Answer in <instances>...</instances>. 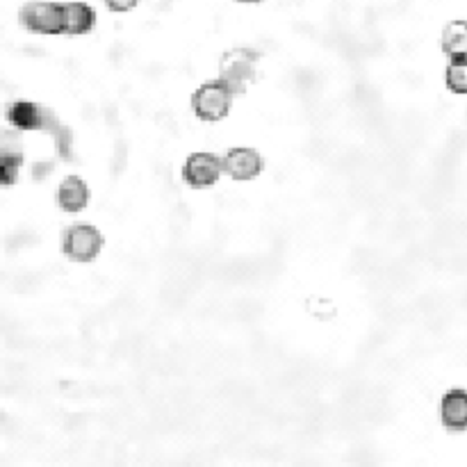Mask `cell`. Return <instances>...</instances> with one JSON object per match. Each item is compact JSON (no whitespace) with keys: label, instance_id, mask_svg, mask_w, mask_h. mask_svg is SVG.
<instances>
[{"label":"cell","instance_id":"obj_15","mask_svg":"<svg viewBox=\"0 0 467 467\" xmlns=\"http://www.w3.org/2000/svg\"><path fill=\"white\" fill-rule=\"evenodd\" d=\"M138 3H139V0H105V5H108L112 12H119V14L135 10V7H138Z\"/></svg>","mask_w":467,"mask_h":467},{"label":"cell","instance_id":"obj_14","mask_svg":"<svg viewBox=\"0 0 467 467\" xmlns=\"http://www.w3.org/2000/svg\"><path fill=\"white\" fill-rule=\"evenodd\" d=\"M52 138H55V142H57V151H60V156H62V157H66V160H69V157H71L73 132L69 130V128L62 126L60 130H57L55 135H52Z\"/></svg>","mask_w":467,"mask_h":467},{"label":"cell","instance_id":"obj_8","mask_svg":"<svg viewBox=\"0 0 467 467\" xmlns=\"http://www.w3.org/2000/svg\"><path fill=\"white\" fill-rule=\"evenodd\" d=\"M57 205L64 213H82L90 205V187L78 176H66L57 187Z\"/></svg>","mask_w":467,"mask_h":467},{"label":"cell","instance_id":"obj_17","mask_svg":"<svg viewBox=\"0 0 467 467\" xmlns=\"http://www.w3.org/2000/svg\"><path fill=\"white\" fill-rule=\"evenodd\" d=\"M237 3H244V5H255V3H262V0H237Z\"/></svg>","mask_w":467,"mask_h":467},{"label":"cell","instance_id":"obj_12","mask_svg":"<svg viewBox=\"0 0 467 467\" xmlns=\"http://www.w3.org/2000/svg\"><path fill=\"white\" fill-rule=\"evenodd\" d=\"M443 51L449 57H467V21H452L444 25Z\"/></svg>","mask_w":467,"mask_h":467},{"label":"cell","instance_id":"obj_10","mask_svg":"<svg viewBox=\"0 0 467 467\" xmlns=\"http://www.w3.org/2000/svg\"><path fill=\"white\" fill-rule=\"evenodd\" d=\"M21 165H24V148H21L19 139H14L7 132L3 139V148H0V183L10 187L19 176Z\"/></svg>","mask_w":467,"mask_h":467},{"label":"cell","instance_id":"obj_13","mask_svg":"<svg viewBox=\"0 0 467 467\" xmlns=\"http://www.w3.org/2000/svg\"><path fill=\"white\" fill-rule=\"evenodd\" d=\"M447 90L453 94H467V57H452L444 73Z\"/></svg>","mask_w":467,"mask_h":467},{"label":"cell","instance_id":"obj_1","mask_svg":"<svg viewBox=\"0 0 467 467\" xmlns=\"http://www.w3.org/2000/svg\"><path fill=\"white\" fill-rule=\"evenodd\" d=\"M258 52L249 51V48H233V51L224 52L222 64H219V78L226 81L237 94H244L258 78Z\"/></svg>","mask_w":467,"mask_h":467},{"label":"cell","instance_id":"obj_16","mask_svg":"<svg viewBox=\"0 0 467 467\" xmlns=\"http://www.w3.org/2000/svg\"><path fill=\"white\" fill-rule=\"evenodd\" d=\"M51 162H46V165H37L34 167V178H43V174H48L51 171Z\"/></svg>","mask_w":467,"mask_h":467},{"label":"cell","instance_id":"obj_11","mask_svg":"<svg viewBox=\"0 0 467 467\" xmlns=\"http://www.w3.org/2000/svg\"><path fill=\"white\" fill-rule=\"evenodd\" d=\"M96 25V10L87 3H64V34H87Z\"/></svg>","mask_w":467,"mask_h":467},{"label":"cell","instance_id":"obj_2","mask_svg":"<svg viewBox=\"0 0 467 467\" xmlns=\"http://www.w3.org/2000/svg\"><path fill=\"white\" fill-rule=\"evenodd\" d=\"M233 99H235V91L226 85V81L217 78V81H208L194 91L192 110L204 121H222L231 112Z\"/></svg>","mask_w":467,"mask_h":467},{"label":"cell","instance_id":"obj_4","mask_svg":"<svg viewBox=\"0 0 467 467\" xmlns=\"http://www.w3.org/2000/svg\"><path fill=\"white\" fill-rule=\"evenodd\" d=\"M100 249H103V235L91 224L69 226L62 237V251L73 262H91V260L99 258Z\"/></svg>","mask_w":467,"mask_h":467},{"label":"cell","instance_id":"obj_3","mask_svg":"<svg viewBox=\"0 0 467 467\" xmlns=\"http://www.w3.org/2000/svg\"><path fill=\"white\" fill-rule=\"evenodd\" d=\"M5 117L14 130H39L55 135L62 128L60 119H57V114L52 110L42 108V105L33 103V100H14L7 108Z\"/></svg>","mask_w":467,"mask_h":467},{"label":"cell","instance_id":"obj_5","mask_svg":"<svg viewBox=\"0 0 467 467\" xmlns=\"http://www.w3.org/2000/svg\"><path fill=\"white\" fill-rule=\"evenodd\" d=\"M21 24L34 34H62L64 33V3L30 0L21 10Z\"/></svg>","mask_w":467,"mask_h":467},{"label":"cell","instance_id":"obj_7","mask_svg":"<svg viewBox=\"0 0 467 467\" xmlns=\"http://www.w3.org/2000/svg\"><path fill=\"white\" fill-rule=\"evenodd\" d=\"M262 169L264 160L255 148H231V151L224 156V171H226L233 180H253L262 174Z\"/></svg>","mask_w":467,"mask_h":467},{"label":"cell","instance_id":"obj_9","mask_svg":"<svg viewBox=\"0 0 467 467\" xmlns=\"http://www.w3.org/2000/svg\"><path fill=\"white\" fill-rule=\"evenodd\" d=\"M440 420L444 429L465 431L467 429V390L453 387L440 402Z\"/></svg>","mask_w":467,"mask_h":467},{"label":"cell","instance_id":"obj_6","mask_svg":"<svg viewBox=\"0 0 467 467\" xmlns=\"http://www.w3.org/2000/svg\"><path fill=\"white\" fill-rule=\"evenodd\" d=\"M224 174V157L208 151L192 153L183 165V180L194 189L213 187Z\"/></svg>","mask_w":467,"mask_h":467}]
</instances>
